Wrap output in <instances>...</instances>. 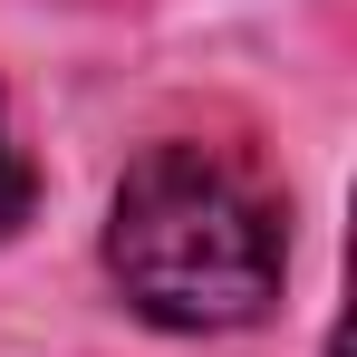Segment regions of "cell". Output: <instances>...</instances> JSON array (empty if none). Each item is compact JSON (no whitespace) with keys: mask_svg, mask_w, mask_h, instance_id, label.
Listing matches in <instances>:
<instances>
[{"mask_svg":"<svg viewBox=\"0 0 357 357\" xmlns=\"http://www.w3.org/2000/svg\"><path fill=\"white\" fill-rule=\"evenodd\" d=\"M107 271L155 328H241L280 299V213L213 145H155L116 183Z\"/></svg>","mask_w":357,"mask_h":357,"instance_id":"obj_1","label":"cell"},{"mask_svg":"<svg viewBox=\"0 0 357 357\" xmlns=\"http://www.w3.org/2000/svg\"><path fill=\"white\" fill-rule=\"evenodd\" d=\"M20 213H29V165H20V145H10V126H0V241H10Z\"/></svg>","mask_w":357,"mask_h":357,"instance_id":"obj_2","label":"cell"}]
</instances>
